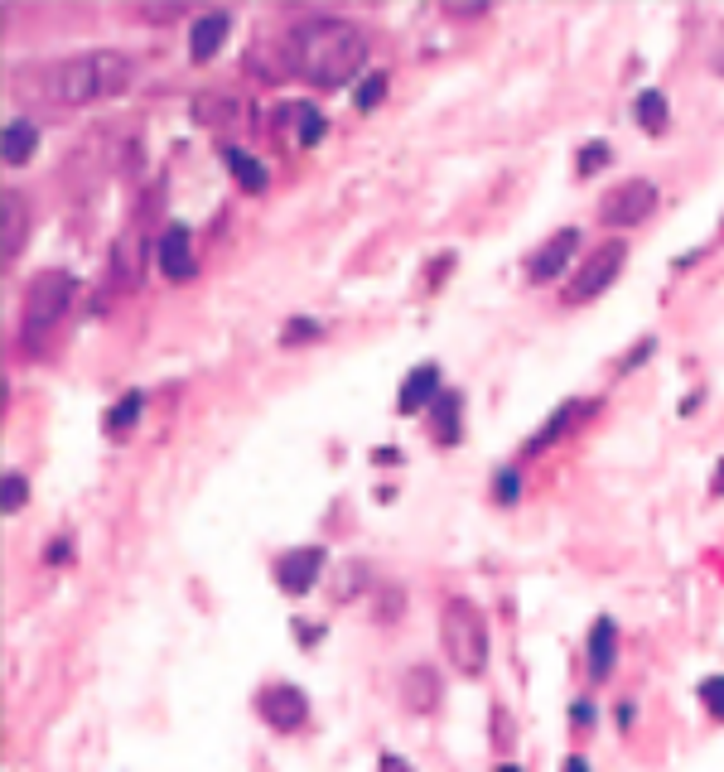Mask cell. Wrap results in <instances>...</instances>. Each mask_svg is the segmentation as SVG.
Listing matches in <instances>:
<instances>
[{
    "label": "cell",
    "instance_id": "obj_1",
    "mask_svg": "<svg viewBox=\"0 0 724 772\" xmlns=\"http://www.w3.org/2000/svg\"><path fill=\"white\" fill-rule=\"evenodd\" d=\"M367 58V34L338 15H309L285 39H276V83L309 78L314 87H343L358 78Z\"/></svg>",
    "mask_w": 724,
    "mask_h": 772
},
{
    "label": "cell",
    "instance_id": "obj_2",
    "mask_svg": "<svg viewBox=\"0 0 724 772\" xmlns=\"http://www.w3.org/2000/svg\"><path fill=\"white\" fill-rule=\"evenodd\" d=\"M136 78V63L121 49H87L73 58H54L34 73V92L54 107H87V102H107L121 97Z\"/></svg>",
    "mask_w": 724,
    "mask_h": 772
},
{
    "label": "cell",
    "instance_id": "obj_3",
    "mask_svg": "<svg viewBox=\"0 0 724 772\" xmlns=\"http://www.w3.org/2000/svg\"><path fill=\"white\" fill-rule=\"evenodd\" d=\"M440 642H445V657L464 676H483V666H488V618L469 599H449L445 604V613H440Z\"/></svg>",
    "mask_w": 724,
    "mask_h": 772
},
{
    "label": "cell",
    "instance_id": "obj_4",
    "mask_svg": "<svg viewBox=\"0 0 724 772\" xmlns=\"http://www.w3.org/2000/svg\"><path fill=\"white\" fill-rule=\"evenodd\" d=\"M73 290H78V285H73L68 271H44V276L29 280V290H25V343H44V338H49V329L68 314Z\"/></svg>",
    "mask_w": 724,
    "mask_h": 772
},
{
    "label": "cell",
    "instance_id": "obj_5",
    "mask_svg": "<svg viewBox=\"0 0 724 772\" xmlns=\"http://www.w3.org/2000/svg\"><path fill=\"white\" fill-rule=\"evenodd\" d=\"M623 261H628V242H604V247H594L585 256V266L575 271V280L565 285V304H589L599 300L604 290H609L613 280H618V271H623Z\"/></svg>",
    "mask_w": 724,
    "mask_h": 772
},
{
    "label": "cell",
    "instance_id": "obj_6",
    "mask_svg": "<svg viewBox=\"0 0 724 772\" xmlns=\"http://www.w3.org/2000/svg\"><path fill=\"white\" fill-rule=\"evenodd\" d=\"M657 208V184L652 179H628L599 203V222L604 227H638L642 218H652Z\"/></svg>",
    "mask_w": 724,
    "mask_h": 772
},
{
    "label": "cell",
    "instance_id": "obj_7",
    "mask_svg": "<svg viewBox=\"0 0 724 772\" xmlns=\"http://www.w3.org/2000/svg\"><path fill=\"white\" fill-rule=\"evenodd\" d=\"M256 710H261V719H266L276 734H295V729L309 719V695L300 686H285V681H280V686L261 690Z\"/></svg>",
    "mask_w": 724,
    "mask_h": 772
},
{
    "label": "cell",
    "instance_id": "obj_8",
    "mask_svg": "<svg viewBox=\"0 0 724 772\" xmlns=\"http://www.w3.org/2000/svg\"><path fill=\"white\" fill-rule=\"evenodd\" d=\"M324 570V551L319 546H295V551L276 555V584L285 594H309Z\"/></svg>",
    "mask_w": 724,
    "mask_h": 772
},
{
    "label": "cell",
    "instance_id": "obj_9",
    "mask_svg": "<svg viewBox=\"0 0 724 772\" xmlns=\"http://www.w3.org/2000/svg\"><path fill=\"white\" fill-rule=\"evenodd\" d=\"M575 247H580V227H560L556 237L546 242V247L536 251L527 261V276L536 285H546V280H556L560 271H570V261H575Z\"/></svg>",
    "mask_w": 724,
    "mask_h": 772
},
{
    "label": "cell",
    "instance_id": "obj_10",
    "mask_svg": "<svg viewBox=\"0 0 724 772\" xmlns=\"http://www.w3.org/2000/svg\"><path fill=\"white\" fill-rule=\"evenodd\" d=\"M160 271L169 280H189L194 276V232L184 227V222H169L165 232H160Z\"/></svg>",
    "mask_w": 724,
    "mask_h": 772
},
{
    "label": "cell",
    "instance_id": "obj_11",
    "mask_svg": "<svg viewBox=\"0 0 724 772\" xmlns=\"http://www.w3.org/2000/svg\"><path fill=\"white\" fill-rule=\"evenodd\" d=\"M25 237H29L25 198H20V189H5V193H0V256H5V261H15V256H20V247H25Z\"/></svg>",
    "mask_w": 724,
    "mask_h": 772
},
{
    "label": "cell",
    "instance_id": "obj_12",
    "mask_svg": "<svg viewBox=\"0 0 724 772\" xmlns=\"http://www.w3.org/2000/svg\"><path fill=\"white\" fill-rule=\"evenodd\" d=\"M440 391H445V386H440V367H435V362H425V367H416V372L401 382L396 411H401V415H416L420 406H435V401H440Z\"/></svg>",
    "mask_w": 724,
    "mask_h": 772
},
{
    "label": "cell",
    "instance_id": "obj_13",
    "mask_svg": "<svg viewBox=\"0 0 724 772\" xmlns=\"http://www.w3.org/2000/svg\"><path fill=\"white\" fill-rule=\"evenodd\" d=\"M227 29H232V15L227 10H203L194 25H189V54L203 63V58H213L218 49H223Z\"/></svg>",
    "mask_w": 724,
    "mask_h": 772
},
{
    "label": "cell",
    "instance_id": "obj_14",
    "mask_svg": "<svg viewBox=\"0 0 724 772\" xmlns=\"http://www.w3.org/2000/svg\"><path fill=\"white\" fill-rule=\"evenodd\" d=\"M594 411H599V401H565V406H560V411L546 420V430L527 440V454H541V449H551L560 435H570V430H575L585 415H594Z\"/></svg>",
    "mask_w": 724,
    "mask_h": 772
},
{
    "label": "cell",
    "instance_id": "obj_15",
    "mask_svg": "<svg viewBox=\"0 0 724 772\" xmlns=\"http://www.w3.org/2000/svg\"><path fill=\"white\" fill-rule=\"evenodd\" d=\"M401 695H406V710L430 715V710L440 705V676H435L430 666H411V671L401 676Z\"/></svg>",
    "mask_w": 724,
    "mask_h": 772
},
{
    "label": "cell",
    "instance_id": "obj_16",
    "mask_svg": "<svg viewBox=\"0 0 724 772\" xmlns=\"http://www.w3.org/2000/svg\"><path fill=\"white\" fill-rule=\"evenodd\" d=\"M613 652H618L613 618H594V628H589V681H609Z\"/></svg>",
    "mask_w": 724,
    "mask_h": 772
},
{
    "label": "cell",
    "instance_id": "obj_17",
    "mask_svg": "<svg viewBox=\"0 0 724 772\" xmlns=\"http://www.w3.org/2000/svg\"><path fill=\"white\" fill-rule=\"evenodd\" d=\"M464 391H440V401L430 406V425H435V440L440 444H459V435H464Z\"/></svg>",
    "mask_w": 724,
    "mask_h": 772
},
{
    "label": "cell",
    "instance_id": "obj_18",
    "mask_svg": "<svg viewBox=\"0 0 724 772\" xmlns=\"http://www.w3.org/2000/svg\"><path fill=\"white\" fill-rule=\"evenodd\" d=\"M223 165L232 169V179H237V184H242L247 193H261L266 184H271L266 165H261L251 150H242V145H223Z\"/></svg>",
    "mask_w": 724,
    "mask_h": 772
},
{
    "label": "cell",
    "instance_id": "obj_19",
    "mask_svg": "<svg viewBox=\"0 0 724 772\" xmlns=\"http://www.w3.org/2000/svg\"><path fill=\"white\" fill-rule=\"evenodd\" d=\"M34 150H39V126L29 116H10L5 121V165H25Z\"/></svg>",
    "mask_w": 724,
    "mask_h": 772
},
{
    "label": "cell",
    "instance_id": "obj_20",
    "mask_svg": "<svg viewBox=\"0 0 724 772\" xmlns=\"http://www.w3.org/2000/svg\"><path fill=\"white\" fill-rule=\"evenodd\" d=\"M633 111H638V126H642V131H652V136H662V131H667V97H662L657 87L638 92Z\"/></svg>",
    "mask_w": 724,
    "mask_h": 772
},
{
    "label": "cell",
    "instance_id": "obj_21",
    "mask_svg": "<svg viewBox=\"0 0 724 772\" xmlns=\"http://www.w3.org/2000/svg\"><path fill=\"white\" fill-rule=\"evenodd\" d=\"M140 411H145V391H126L112 411H107V435H126L140 420Z\"/></svg>",
    "mask_w": 724,
    "mask_h": 772
},
{
    "label": "cell",
    "instance_id": "obj_22",
    "mask_svg": "<svg viewBox=\"0 0 724 772\" xmlns=\"http://www.w3.org/2000/svg\"><path fill=\"white\" fill-rule=\"evenodd\" d=\"M290 116H295V140H300L305 150H314V145L324 140V131H329L319 107H305V102H300V107H290Z\"/></svg>",
    "mask_w": 724,
    "mask_h": 772
},
{
    "label": "cell",
    "instance_id": "obj_23",
    "mask_svg": "<svg viewBox=\"0 0 724 772\" xmlns=\"http://www.w3.org/2000/svg\"><path fill=\"white\" fill-rule=\"evenodd\" d=\"M194 116L198 121H208V126H223V121H237V97H198L194 102Z\"/></svg>",
    "mask_w": 724,
    "mask_h": 772
},
{
    "label": "cell",
    "instance_id": "obj_24",
    "mask_svg": "<svg viewBox=\"0 0 724 772\" xmlns=\"http://www.w3.org/2000/svg\"><path fill=\"white\" fill-rule=\"evenodd\" d=\"M112 271L121 276V285H136V271H140V251H136V232L121 237V247L112 251Z\"/></svg>",
    "mask_w": 724,
    "mask_h": 772
},
{
    "label": "cell",
    "instance_id": "obj_25",
    "mask_svg": "<svg viewBox=\"0 0 724 772\" xmlns=\"http://www.w3.org/2000/svg\"><path fill=\"white\" fill-rule=\"evenodd\" d=\"M387 97V73H362L358 87H353V107L358 111H372L377 102Z\"/></svg>",
    "mask_w": 724,
    "mask_h": 772
},
{
    "label": "cell",
    "instance_id": "obj_26",
    "mask_svg": "<svg viewBox=\"0 0 724 772\" xmlns=\"http://www.w3.org/2000/svg\"><path fill=\"white\" fill-rule=\"evenodd\" d=\"M609 160H613L609 145H604V140H589L585 150H580V160H575V174H580V179H589V174H599Z\"/></svg>",
    "mask_w": 724,
    "mask_h": 772
},
{
    "label": "cell",
    "instance_id": "obj_27",
    "mask_svg": "<svg viewBox=\"0 0 724 772\" xmlns=\"http://www.w3.org/2000/svg\"><path fill=\"white\" fill-rule=\"evenodd\" d=\"M700 705L715 719H724V676H705L700 681Z\"/></svg>",
    "mask_w": 724,
    "mask_h": 772
},
{
    "label": "cell",
    "instance_id": "obj_28",
    "mask_svg": "<svg viewBox=\"0 0 724 772\" xmlns=\"http://www.w3.org/2000/svg\"><path fill=\"white\" fill-rule=\"evenodd\" d=\"M517 493H522V488H517V469H502L498 478H493V497H498L502 507H512V502H517Z\"/></svg>",
    "mask_w": 724,
    "mask_h": 772
},
{
    "label": "cell",
    "instance_id": "obj_29",
    "mask_svg": "<svg viewBox=\"0 0 724 772\" xmlns=\"http://www.w3.org/2000/svg\"><path fill=\"white\" fill-rule=\"evenodd\" d=\"M25 478H20V473H5V512H20V507H25Z\"/></svg>",
    "mask_w": 724,
    "mask_h": 772
},
{
    "label": "cell",
    "instance_id": "obj_30",
    "mask_svg": "<svg viewBox=\"0 0 724 772\" xmlns=\"http://www.w3.org/2000/svg\"><path fill=\"white\" fill-rule=\"evenodd\" d=\"M314 333H319L314 319H290V324H285V343H295V338H314Z\"/></svg>",
    "mask_w": 724,
    "mask_h": 772
},
{
    "label": "cell",
    "instance_id": "obj_31",
    "mask_svg": "<svg viewBox=\"0 0 724 772\" xmlns=\"http://www.w3.org/2000/svg\"><path fill=\"white\" fill-rule=\"evenodd\" d=\"M652 348H657V338H642L638 348H633V353H628V358H623V372H633V367H638V362L647 358V353H652Z\"/></svg>",
    "mask_w": 724,
    "mask_h": 772
},
{
    "label": "cell",
    "instance_id": "obj_32",
    "mask_svg": "<svg viewBox=\"0 0 724 772\" xmlns=\"http://www.w3.org/2000/svg\"><path fill=\"white\" fill-rule=\"evenodd\" d=\"M68 555H73V541H68V536H58L54 546H49V555H44V560H49V565H63Z\"/></svg>",
    "mask_w": 724,
    "mask_h": 772
},
{
    "label": "cell",
    "instance_id": "obj_33",
    "mask_svg": "<svg viewBox=\"0 0 724 772\" xmlns=\"http://www.w3.org/2000/svg\"><path fill=\"white\" fill-rule=\"evenodd\" d=\"M377 772H416L401 753H382V763H377Z\"/></svg>",
    "mask_w": 724,
    "mask_h": 772
},
{
    "label": "cell",
    "instance_id": "obj_34",
    "mask_svg": "<svg viewBox=\"0 0 724 772\" xmlns=\"http://www.w3.org/2000/svg\"><path fill=\"white\" fill-rule=\"evenodd\" d=\"M710 493H720V497H724V459L715 464V478H710Z\"/></svg>",
    "mask_w": 724,
    "mask_h": 772
},
{
    "label": "cell",
    "instance_id": "obj_35",
    "mask_svg": "<svg viewBox=\"0 0 724 772\" xmlns=\"http://www.w3.org/2000/svg\"><path fill=\"white\" fill-rule=\"evenodd\" d=\"M565 772H589L585 758H565Z\"/></svg>",
    "mask_w": 724,
    "mask_h": 772
},
{
    "label": "cell",
    "instance_id": "obj_36",
    "mask_svg": "<svg viewBox=\"0 0 724 772\" xmlns=\"http://www.w3.org/2000/svg\"><path fill=\"white\" fill-rule=\"evenodd\" d=\"M498 772H517V768H512V763H502V768Z\"/></svg>",
    "mask_w": 724,
    "mask_h": 772
}]
</instances>
